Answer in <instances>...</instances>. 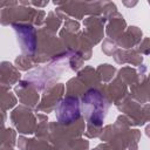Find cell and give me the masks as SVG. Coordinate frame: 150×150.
<instances>
[{"mask_svg":"<svg viewBox=\"0 0 150 150\" xmlns=\"http://www.w3.org/2000/svg\"><path fill=\"white\" fill-rule=\"evenodd\" d=\"M81 104L86 122L83 134L87 138H95L101 134L110 103L100 89H88L81 96Z\"/></svg>","mask_w":150,"mask_h":150,"instance_id":"cell-1","label":"cell"},{"mask_svg":"<svg viewBox=\"0 0 150 150\" xmlns=\"http://www.w3.org/2000/svg\"><path fill=\"white\" fill-rule=\"evenodd\" d=\"M131 122L125 115H120L114 124L102 128L100 139L111 144L117 150H137L141 131L131 129Z\"/></svg>","mask_w":150,"mask_h":150,"instance_id":"cell-2","label":"cell"},{"mask_svg":"<svg viewBox=\"0 0 150 150\" xmlns=\"http://www.w3.org/2000/svg\"><path fill=\"white\" fill-rule=\"evenodd\" d=\"M84 129L86 122L83 116L77 122L69 125L49 122L47 141L49 142L52 150H69L71 143L83 135Z\"/></svg>","mask_w":150,"mask_h":150,"instance_id":"cell-3","label":"cell"},{"mask_svg":"<svg viewBox=\"0 0 150 150\" xmlns=\"http://www.w3.org/2000/svg\"><path fill=\"white\" fill-rule=\"evenodd\" d=\"M46 19V12L30 6H22L16 1L14 5L0 11V23L4 26L14 23H28L41 28Z\"/></svg>","mask_w":150,"mask_h":150,"instance_id":"cell-4","label":"cell"},{"mask_svg":"<svg viewBox=\"0 0 150 150\" xmlns=\"http://www.w3.org/2000/svg\"><path fill=\"white\" fill-rule=\"evenodd\" d=\"M55 13L62 19L80 20L84 15H103L104 1H54Z\"/></svg>","mask_w":150,"mask_h":150,"instance_id":"cell-5","label":"cell"},{"mask_svg":"<svg viewBox=\"0 0 150 150\" xmlns=\"http://www.w3.org/2000/svg\"><path fill=\"white\" fill-rule=\"evenodd\" d=\"M55 115L57 123L63 125H69L77 122L82 117L80 98L66 95V97H63L55 108Z\"/></svg>","mask_w":150,"mask_h":150,"instance_id":"cell-6","label":"cell"},{"mask_svg":"<svg viewBox=\"0 0 150 150\" xmlns=\"http://www.w3.org/2000/svg\"><path fill=\"white\" fill-rule=\"evenodd\" d=\"M117 109L130 120L132 125H143L149 121V104H142L128 95L117 105Z\"/></svg>","mask_w":150,"mask_h":150,"instance_id":"cell-7","label":"cell"},{"mask_svg":"<svg viewBox=\"0 0 150 150\" xmlns=\"http://www.w3.org/2000/svg\"><path fill=\"white\" fill-rule=\"evenodd\" d=\"M11 122L13 127L22 135L34 134L36 128V114L26 105H18L11 112Z\"/></svg>","mask_w":150,"mask_h":150,"instance_id":"cell-8","label":"cell"},{"mask_svg":"<svg viewBox=\"0 0 150 150\" xmlns=\"http://www.w3.org/2000/svg\"><path fill=\"white\" fill-rule=\"evenodd\" d=\"M12 27L16 34V39L22 54L32 57L36 49L38 29L28 23H14L12 25Z\"/></svg>","mask_w":150,"mask_h":150,"instance_id":"cell-9","label":"cell"},{"mask_svg":"<svg viewBox=\"0 0 150 150\" xmlns=\"http://www.w3.org/2000/svg\"><path fill=\"white\" fill-rule=\"evenodd\" d=\"M64 94V84L63 83H52L48 87L43 89L42 98L39 102L36 107V111H42V112H52L55 110L60 101L62 100V96Z\"/></svg>","mask_w":150,"mask_h":150,"instance_id":"cell-10","label":"cell"},{"mask_svg":"<svg viewBox=\"0 0 150 150\" xmlns=\"http://www.w3.org/2000/svg\"><path fill=\"white\" fill-rule=\"evenodd\" d=\"M98 89L104 95V97L109 101V103L110 104L114 103L115 105H117L129 95L127 84L117 76L109 84H101Z\"/></svg>","mask_w":150,"mask_h":150,"instance_id":"cell-11","label":"cell"},{"mask_svg":"<svg viewBox=\"0 0 150 150\" xmlns=\"http://www.w3.org/2000/svg\"><path fill=\"white\" fill-rule=\"evenodd\" d=\"M104 23L105 18L97 16V15H90L84 19L83 26H84V35L88 38L90 43L93 46L97 45L102 39L104 34Z\"/></svg>","mask_w":150,"mask_h":150,"instance_id":"cell-12","label":"cell"},{"mask_svg":"<svg viewBox=\"0 0 150 150\" xmlns=\"http://www.w3.org/2000/svg\"><path fill=\"white\" fill-rule=\"evenodd\" d=\"M14 90H15V94H16L19 101L22 103V105H26L30 109H36V107L39 104L40 95L35 88L20 81L18 83V86H15Z\"/></svg>","mask_w":150,"mask_h":150,"instance_id":"cell-13","label":"cell"},{"mask_svg":"<svg viewBox=\"0 0 150 150\" xmlns=\"http://www.w3.org/2000/svg\"><path fill=\"white\" fill-rule=\"evenodd\" d=\"M105 33L108 35V39H111L112 41H116L127 28V22L123 15L118 12L110 14L105 19Z\"/></svg>","mask_w":150,"mask_h":150,"instance_id":"cell-14","label":"cell"},{"mask_svg":"<svg viewBox=\"0 0 150 150\" xmlns=\"http://www.w3.org/2000/svg\"><path fill=\"white\" fill-rule=\"evenodd\" d=\"M141 41H142V30L136 26H130L125 28V30L115 42L117 47H120V49L128 50V49H132Z\"/></svg>","mask_w":150,"mask_h":150,"instance_id":"cell-15","label":"cell"},{"mask_svg":"<svg viewBox=\"0 0 150 150\" xmlns=\"http://www.w3.org/2000/svg\"><path fill=\"white\" fill-rule=\"evenodd\" d=\"M114 60L118 63V64H124V63H129L131 66H141L143 62V56L141 53L137 52V49H120L117 48L116 52L112 54Z\"/></svg>","mask_w":150,"mask_h":150,"instance_id":"cell-16","label":"cell"},{"mask_svg":"<svg viewBox=\"0 0 150 150\" xmlns=\"http://www.w3.org/2000/svg\"><path fill=\"white\" fill-rule=\"evenodd\" d=\"M76 77L83 83L87 89H98L102 84L96 74V70L90 66H86L83 69L79 70Z\"/></svg>","mask_w":150,"mask_h":150,"instance_id":"cell-17","label":"cell"},{"mask_svg":"<svg viewBox=\"0 0 150 150\" xmlns=\"http://www.w3.org/2000/svg\"><path fill=\"white\" fill-rule=\"evenodd\" d=\"M20 79H21V74L15 66H13L8 61L0 62V81L12 86L18 83Z\"/></svg>","mask_w":150,"mask_h":150,"instance_id":"cell-18","label":"cell"},{"mask_svg":"<svg viewBox=\"0 0 150 150\" xmlns=\"http://www.w3.org/2000/svg\"><path fill=\"white\" fill-rule=\"evenodd\" d=\"M18 141V146L20 150H52V146L47 139L42 138H27L20 136Z\"/></svg>","mask_w":150,"mask_h":150,"instance_id":"cell-19","label":"cell"},{"mask_svg":"<svg viewBox=\"0 0 150 150\" xmlns=\"http://www.w3.org/2000/svg\"><path fill=\"white\" fill-rule=\"evenodd\" d=\"M87 90L88 89L83 86V83L77 77L70 79L66 84V95L67 96H73V97L80 98Z\"/></svg>","mask_w":150,"mask_h":150,"instance_id":"cell-20","label":"cell"},{"mask_svg":"<svg viewBox=\"0 0 150 150\" xmlns=\"http://www.w3.org/2000/svg\"><path fill=\"white\" fill-rule=\"evenodd\" d=\"M61 25H62V19L54 11H50V12H48V14H47V16L45 19L42 28H45L46 30L55 34L60 29Z\"/></svg>","mask_w":150,"mask_h":150,"instance_id":"cell-21","label":"cell"},{"mask_svg":"<svg viewBox=\"0 0 150 150\" xmlns=\"http://www.w3.org/2000/svg\"><path fill=\"white\" fill-rule=\"evenodd\" d=\"M95 70H96V74L98 76L100 81L103 83L110 82L112 80V77L115 76V73H116V68L109 63H102Z\"/></svg>","mask_w":150,"mask_h":150,"instance_id":"cell-22","label":"cell"},{"mask_svg":"<svg viewBox=\"0 0 150 150\" xmlns=\"http://www.w3.org/2000/svg\"><path fill=\"white\" fill-rule=\"evenodd\" d=\"M16 143V132L12 128L0 125V146H14Z\"/></svg>","mask_w":150,"mask_h":150,"instance_id":"cell-23","label":"cell"},{"mask_svg":"<svg viewBox=\"0 0 150 150\" xmlns=\"http://www.w3.org/2000/svg\"><path fill=\"white\" fill-rule=\"evenodd\" d=\"M15 67L18 70H29L34 67H36V64L33 62L32 57L28 56V55H25V54H21L19 55L16 59H15Z\"/></svg>","mask_w":150,"mask_h":150,"instance_id":"cell-24","label":"cell"},{"mask_svg":"<svg viewBox=\"0 0 150 150\" xmlns=\"http://www.w3.org/2000/svg\"><path fill=\"white\" fill-rule=\"evenodd\" d=\"M18 102V98L16 96L11 93V91H5V93H0V105L5 109V110H8V109H12L15 107Z\"/></svg>","mask_w":150,"mask_h":150,"instance_id":"cell-25","label":"cell"},{"mask_svg":"<svg viewBox=\"0 0 150 150\" xmlns=\"http://www.w3.org/2000/svg\"><path fill=\"white\" fill-rule=\"evenodd\" d=\"M62 30L66 33H69V34L77 33L80 30V22L76 20H73V19H67V20H64Z\"/></svg>","mask_w":150,"mask_h":150,"instance_id":"cell-26","label":"cell"},{"mask_svg":"<svg viewBox=\"0 0 150 150\" xmlns=\"http://www.w3.org/2000/svg\"><path fill=\"white\" fill-rule=\"evenodd\" d=\"M117 48H118V47H117L116 42L112 41L111 39H108V38H107V39L103 40V43H102V52H103L105 55H108V56L112 55V54L116 52Z\"/></svg>","mask_w":150,"mask_h":150,"instance_id":"cell-27","label":"cell"},{"mask_svg":"<svg viewBox=\"0 0 150 150\" xmlns=\"http://www.w3.org/2000/svg\"><path fill=\"white\" fill-rule=\"evenodd\" d=\"M69 150H89V142L87 139L81 138V137L80 138H76L71 143Z\"/></svg>","mask_w":150,"mask_h":150,"instance_id":"cell-28","label":"cell"},{"mask_svg":"<svg viewBox=\"0 0 150 150\" xmlns=\"http://www.w3.org/2000/svg\"><path fill=\"white\" fill-rule=\"evenodd\" d=\"M137 52L141 53L142 55H148L149 54V38H144L138 45H137Z\"/></svg>","mask_w":150,"mask_h":150,"instance_id":"cell-29","label":"cell"},{"mask_svg":"<svg viewBox=\"0 0 150 150\" xmlns=\"http://www.w3.org/2000/svg\"><path fill=\"white\" fill-rule=\"evenodd\" d=\"M96 149H97V150H117L116 148H114L111 144H109V143H107V142H103V143L98 144V145L96 146Z\"/></svg>","mask_w":150,"mask_h":150,"instance_id":"cell-30","label":"cell"},{"mask_svg":"<svg viewBox=\"0 0 150 150\" xmlns=\"http://www.w3.org/2000/svg\"><path fill=\"white\" fill-rule=\"evenodd\" d=\"M28 2H29V6H35V7H38V9H41V8L46 7L49 4L48 0L47 1H42V2H40V1H28Z\"/></svg>","mask_w":150,"mask_h":150,"instance_id":"cell-31","label":"cell"},{"mask_svg":"<svg viewBox=\"0 0 150 150\" xmlns=\"http://www.w3.org/2000/svg\"><path fill=\"white\" fill-rule=\"evenodd\" d=\"M7 118V115H6V110L0 105V125H4L5 121Z\"/></svg>","mask_w":150,"mask_h":150,"instance_id":"cell-32","label":"cell"},{"mask_svg":"<svg viewBox=\"0 0 150 150\" xmlns=\"http://www.w3.org/2000/svg\"><path fill=\"white\" fill-rule=\"evenodd\" d=\"M0 150H13V146H0Z\"/></svg>","mask_w":150,"mask_h":150,"instance_id":"cell-33","label":"cell"},{"mask_svg":"<svg viewBox=\"0 0 150 150\" xmlns=\"http://www.w3.org/2000/svg\"><path fill=\"white\" fill-rule=\"evenodd\" d=\"M93 150H97V149H96V148H95V149H93Z\"/></svg>","mask_w":150,"mask_h":150,"instance_id":"cell-34","label":"cell"}]
</instances>
